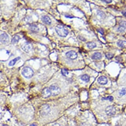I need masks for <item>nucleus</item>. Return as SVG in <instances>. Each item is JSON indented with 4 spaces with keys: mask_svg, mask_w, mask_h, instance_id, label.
<instances>
[{
    "mask_svg": "<svg viewBox=\"0 0 126 126\" xmlns=\"http://www.w3.org/2000/svg\"><path fill=\"white\" fill-rule=\"evenodd\" d=\"M117 45L122 48H126V41L120 40L117 42Z\"/></svg>",
    "mask_w": 126,
    "mask_h": 126,
    "instance_id": "obj_14",
    "label": "nucleus"
},
{
    "mask_svg": "<svg viewBox=\"0 0 126 126\" xmlns=\"http://www.w3.org/2000/svg\"><path fill=\"white\" fill-rule=\"evenodd\" d=\"M122 14L124 15V16L126 17V11H124L122 12Z\"/></svg>",
    "mask_w": 126,
    "mask_h": 126,
    "instance_id": "obj_27",
    "label": "nucleus"
},
{
    "mask_svg": "<svg viewBox=\"0 0 126 126\" xmlns=\"http://www.w3.org/2000/svg\"><path fill=\"white\" fill-rule=\"evenodd\" d=\"M3 126H8V125H3Z\"/></svg>",
    "mask_w": 126,
    "mask_h": 126,
    "instance_id": "obj_28",
    "label": "nucleus"
},
{
    "mask_svg": "<svg viewBox=\"0 0 126 126\" xmlns=\"http://www.w3.org/2000/svg\"><path fill=\"white\" fill-rule=\"evenodd\" d=\"M9 38L8 35L6 33H4L0 35V42L2 44H7L9 43Z\"/></svg>",
    "mask_w": 126,
    "mask_h": 126,
    "instance_id": "obj_6",
    "label": "nucleus"
},
{
    "mask_svg": "<svg viewBox=\"0 0 126 126\" xmlns=\"http://www.w3.org/2000/svg\"><path fill=\"white\" fill-rule=\"evenodd\" d=\"M126 93V88H122L119 92V94L121 96H123L125 95Z\"/></svg>",
    "mask_w": 126,
    "mask_h": 126,
    "instance_id": "obj_19",
    "label": "nucleus"
},
{
    "mask_svg": "<svg viewBox=\"0 0 126 126\" xmlns=\"http://www.w3.org/2000/svg\"><path fill=\"white\" fill-rule=\"evenodd\" d=\"M102 57V55L100 52H96L92 55V59L94 60H99Z\"/></svg>",
    "mask_w": 126,
    "mask_h": 126,
    "instance_id": "obj_13",
    "label": "nucleus"
},
{
    "mask_svg": "<svg viewBox=\"0 0 126 126\" xmlns=\"http://www.w3.org/2000/svg\"><path fill=\"white\" fill-rule=\"evenodd\" d=\"M125 29H126V28L123 27H121V26H120V27L118 29V30L120 32H124Z\"/></svg>",
    "mask_w": 126,
    "mask_h": 126,
    "instance_id": "obj_23",
    "label": "nucleus"
},
{
    "mask_svg": "<svg viewBox=\"0 0 126 126\" xmlns=\"http://www.w3.org/2000/svg\"><path fill=\"white\" fill-rule=\"evenodd\" d=\"M119 24H120V26H121V27H123L126 28V21H124V20H122L120 22Z\"/></svg>",
    "mask_w": 126,
    "mask_h": 126,
    "instance_id": "obj_22",
    "label": "nucleus"
},
{
    "mask_svg": "<svg viewBox=\"0 0 126 126\" xmlns=\"http://www.w3.org/2000/svg\"><path fill=\"white\" fill-rule=\"evenodd\" d=\"M66 56H67L68 58L70 59L74 60L77 58L78 54L76 52L74 51H70L67 52Z\"/></svg>",
    "mask_w": 126,
    "mask_h": 126,
    "instance_id": "obj_7",
    "label": "nucleus"
},
{
    "mask_svg": "<svg viewBox=\"0 0 126 126\" xmlns=\"http://www.w3.org/2000/svg\"><path fill=\"white\" fill-rule=\"evenodd\" d=\"M50 112V107L48 105L44 104L42 105L40 109V114L42 116H45L48 114Z\"/></svg>",
    "mask_w": 126,
    "mask_h": 126,
    "instance_id": "obj_4",
    "label": "nucleus"
},
{
    "mask_svg": "<svg viewBox=\"0 0 126 126\" xmlns=\"http://www.w3.org/2000/svg\"><path fill=\"white\" fill-rule=\"evenodd\" d=\"M81 79L84 81L88 82L90 80V77L88 75L84 74L81 77Z\"/></svg>",
    "mask_w": 126,
    "mask_h": 126,
    "instance_id": "obj_17",
    "label": "nucleus"
},
{
    "mask_svg": "<svg viewBox=\"0 0 126 126\" xmlns=\"http://www.w3.org/2000/svg\"><path fill=\"white\" fill-rule=\"evenodd\" d=\"M106 113L108 116H112L115 114L116 112V110L114 107L112 106H108L105 110Z\"/></svg>",
    "mask_w": 126,
    "mask_h": 126,
    "instance_id": "obj_5",
    "label": "nucleus"
},
{
    "mask_svg": "<svg viewBox=\"0 0 126 126\" xmlns=\"http://www.w3.org/2000/svg\"><path fill=\"white\" fill-rule=\"evenodd\" d=\"M98 82L101 85H104L107 83L108 80L106 77L102 76L98 79Z\"/></svg>",
    "mask_w": 126,
    "mask_h": 126,
    "instance_id": "obj_10",
    "label": "nucleus"
},
{
    "mask_svg": "<svg viewBox=\"0 0 126 126\" xmlns=\"http://www.w3.org/2000/svg\"><path fill=\"white\" fill-rule=\"evenodd\" d=\"M29 30L32 32H37L39 30L38 26L35 24H31L29 26Z\"/></svg>",
    "mask_w": 126,
    "mask_h": 126,
    "instance_id": "obj_12",
    "label": "nucleus"
},
{
    "mask_svg": "<svg viewBox=\"0 0 126 126\" xmlns=\"http://www.w3.org/2000/svg\"><path fill=\"white\" fill-rule=\"evenodd\" d=\"M19 39H20L18 35H15L12 39V43L13 44H15L16 43H18V42L19 41Z\"/></svg>",
    "mask_w": 126,
    "mask_h": 126,
    "instance_id": "obj_18",
    "label": "nucleus"
},
{
    "mask_svg": "<svg viewBox=\"0 0 126 126\" xmlns=\"http://www.w3.org/2000/svg\"><path fill=\"white\" fill-rule=\"evenodd\" d=\"M49 90H50L51 95L53 96H56L58 95L61 92V90L59 87H58L56 85H52L49 88Z\"/></svg>",
    "mask_w": 126,
    "mask_h": 126,
    "instance_id": "obj_3",
    "label": "nucleus"
},
{
    "mask_svg": "<svg viewBox=\"0 0 126 126\" xmlns=\"http://www.w3.org/2000/svg\"><path fill=\"white\" fill-rule=\"evenodd\" d=\"M102 2H105L107 4H109V3H111L112 2V1H111V0H109V1H108V0H107V1H102Z\"/></svg>",
    "mask_w": 126,
    "mask_h": 126,
    "instance_id": "obj_25",
    "label": "nucleus"
},
{
    "mask_svg": "<svg viewBox=\"0 0 126 126\" xmlns=\"http://www.w3.org/2000/svg\"><path fill=\"white\" fill-rule=\"evenodd\" d=\"M20 57H16V58L12 60L11 61H9V65L10 66H14L15 63H16L18 61H19V60H20Z\"/></svg>",
    "mask_w": 126,
    "mask_h": 126,
    "instance_id": "obj_15",
    "label": "nucleus"
},
{
    "mask_svg": "<svg viewBox=\"0 0 126 126\" xmlns=\"http://www.w3.org/2000/svg\"><path fill=\"white\" fill-rule=\"evenodd\" d=\"M42 20L43 22L48 25H50L52 23V21L50 18L48 16H43L42 17Z\"/></svg>",
    "mask_w": 126,
    "mask_h": 126,
    "instance_id": "obj_11",
    "label": "nucleus"
},
{
    "mask_svg": "<svg viewBox=\"0 0 126 126\" xmlns=\"http://www.w3.org/2000/svg\"><path fill=\"white\" fill-rule=\"evenodd\" d=\"M55 30L57 34L62 37H65L69 34L68 31L62 25H57L55 28Z\"/></svg>",
    "mask_w": 126,
    "mask_h": 126,
    "instance_id": "obj_2",
    "label": "nucleus"
},
{
    "mask_svg": "<svg viewBox=\"0 0 126 126\" xmlns=\"http://www.w3.org/2000/svg\"><path fill=\"white\" fill-rule=\"evenodd\" d=\"M103 99H106V100H109V101H112L113 100V97L111 96H109L105 98H103Z\"/></svg>",
    "mask_w": 126,
    "mask_h": 126,
    "instance_id": "obj_24",
    "label": "nucleus"
},
{
    "mask_svg": "<svg viewBox=\"0 0 126 126\" xmlns=\"http://www.w3.org/2000/svg\"><path fill=\"white\" fill-rule=\"evenodd\" d=\"M33 49V46L30 43H26L24 44L23 47V49L24 51L26 52H30Z\"/></svg>",
    "mask_w": 126,
    "mask_h": 126,
    "instance_id": "obj_9",
    "label": "nucleus"
},
{
    "mask_svg": "<svg viewBox=\"0 0 126 126\" xmlns=\"http://www.w3.org/2000/svg\"><path fill=\"white\" fill-rule=\"evenodd\" d=\"M52 126H60V125L58 123H55L52 125Z\"/></svg>",
    "mask_w": 126,
    "mask_h": 126,
    "instance_id": "obj_26",
    "label": "nucleus"
},
{
    "mask_svg": "<svg viewBox=\"0 0 126 126\" xmlns=\"http://www.w3.org/2000/svg\"><path fill=\"white\" fill-rule=\"evenodd\" d=\"M113 56H114V55L110 53V52H107V53L106 54V57L109 59H112Z\"/></svg>",
    "mask_w": 126,
    "mask_h": 126,
    "instance_id": "obj_21",
    "label": "nucleus"
},
{
    "mask_svg": "<svg viewBox=\"0 0 126 126\" xmlns=\"http://www.w3.org/2000/svg\"><path fill=\"white\" fill-rule=\"evenodd\" d=\"M62 74H63V75L65 76H67L68 74H69V72L68 70L66 69H65V68H64V69H62Z\"/></svg>",
    "mask_w": 126,
    "mask_h": 126,
    "instance_id": "obj_20",
    "label": "nucleus"
},
{
    "mask_svg": "<svg viewBox=\"0 0 126 126\" xmlns=\"http://www.w3.org/2000/svg\"><path fill=\"white\" fill-rule=\"evenodd\" d=\"M21 74L25 78L29 79L33 76L34 72L31 68L26 66L24 67L22 70Z\"/></svg>",
    "mask_w": 126,
    "mask_h": 126,
    "instance_id": "obj_1",
    "label": "nucleus"
},
{
    "mask_svg": "<svg viewBox=\"0 0 126 126\" xmlns=\"http://www.w3.org/2000/svg\"><path fill=\"white\" fill-rule=\"evenodd\" d=\"M51 95V92L49 90V88H45L43 90L42 92V96L44 98H47L50 97Z\"/></svg>",
    "mask_w": 126,
    "mask_h": 126,
    "instance_id": "obj_8",
    "label": "nucleus"
},
{
    "mask_svg": "<svg viewBox=\"0 0 126 126\" xmlns=\"http://www.w3.org/2000/svg\"><path fill=\"white\" fill-rule=\"evenodd\" d=\"M87 46L90 49H94L96 46V44L94 42H89L87 43Z\"/></svg>",
    "mask_w": 126,
    "mask_h": 126,
    "instance_id": "obj_16",
    "label": "nucleus"
}]
</instances>
